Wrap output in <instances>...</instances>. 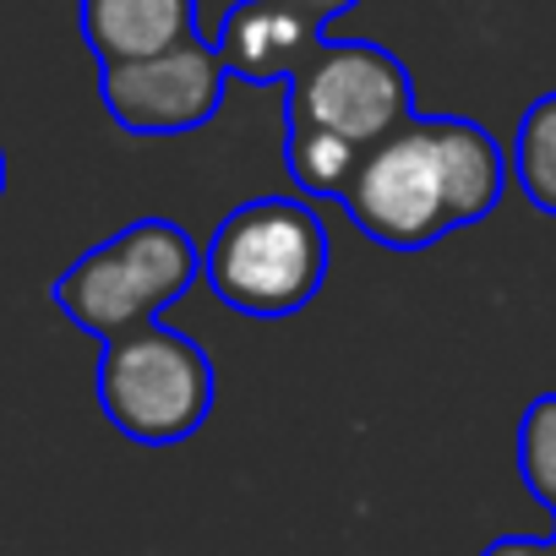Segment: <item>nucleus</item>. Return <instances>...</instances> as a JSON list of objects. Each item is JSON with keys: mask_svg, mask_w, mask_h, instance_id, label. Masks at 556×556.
<instances>
[{"mask_svg": "<svg viewBox=\"0 0 556 556\" xmlns=\"http://www.w3.org/2000/svg\"><path fill=\"white\" fill-rule=\"evenodd\" d=\"M507 169H513L523 202L540 207L545 218H556V93H540L523 110L518 137L507 148Z\"/></svg>", "mask_w": 556, "mask_h": 556, "instance_id": "9", "label": "nucleus"}, {"mask_svg": "<svg viewBox=\"0 0 556 556\" xmlns=\"http://www.w3.org/2000/svg\"><path fill=\"white\" fill-rule=\"evenodd\" d=\"M328 229L301 197H251L229 207L202 245L207 290L251 323L306 312L328 285Z\"/></svg>", "mask_w": 556, "mask_h": 556, "instance_id": "3", "label": "nucleus"}, {"mask_svg": "<svg viewBox=\"0 0 556 556\" xmlns=\"http://www.w3.org/2000/svg\"><path fill=\"white\" fill-rule=\"evenodd\" d=\"M513 169L502 142L464 115H409L344 191L350 224L388 251H426L496 213Z\"/></svg>", "mask_w": 556, "mask_h": 556, "instance_id": "1", "label": "nucleus"}, {"mask_svg": "<svg viewBox=\"0 0 556 556\" xmlns=\"http://www.w3.org/2000/svg\"><path fill=\"white\" fill-rule=\"evenodd\" d=\"M77 28L99 66H126L197 39V0H77Z\"/></svg>", "mask_w": 556, "mask_h": 556, "instance_id": "8", "label": "nucleus"}, {"mask_svg": "<svg viewBox=\"0 0 556 556\" xmlns=\"http://www.w3.org/2000/svg\"><path fill=\"white\" fill-rule=\"evenodd\" d=\"M0 197H7V153H0Z\"/></svg>", "mask_w": 556, "mask_h": 556, "instance_id": "13", "label": "nucleus"}, {"mask_svg": "<svg viewBox=\"0 0 556 556\" xmlns=\"http://www.w3.org/2000/svg\"><path fill=\"white\" fill-rule=\"evenodd\" d=\"M415 115V83L388 45H323L285 83V169L306 197L344 202L366 153Z\"/></svg>", "mask_w": 556, "mask_h": 556, "instance_id": "2", "label": "nucleus"}, {"mask_svg": "<svg viewBox=\"0 0 556 556\" xmlns=\"http://www.w3.org/2000/svg\"><path fill=\"white\" fill-rule=\"evenodd\" d=\"M518 475L529 496L556 518V393H540L518 420Z\"/></svg>", "mask_w": 556, "mask_h": 556, "instance_id": "10", "label": "nucleus"}, {"mask_svg": "<svg viewBox=\"0 0 556 556\" xmlns=\"http://www.w3.org/2000/svg\"><path fill=\"white\" fill-rule=\"evenodd\" d=\"M480 556H556V534H545V540H529V534H502V540H491Z\"/></svg>", "mask_w": 556, "mask_h": 556, "instance_id": "11", "label": "nucleus"}, {"mask_svg": "<svg viewBox=\"0 0 556 556\" xmlns=\"http://www.w3.org/2000/svg\"><path fill=\"white\" fill-rule=\"evenodd\" d=\"M295 7H301V12H312V17H317V23L328 28L333 17H344V12H355V7H361V0H295Z\"/></svg>", "mask_w": 556, "mask_h": 556, "instance_id": "12", "label": "nucleus"}, {"mask_svg": "<svg viewBox=\"0 0 556 556\" xmlns=\"http://www.w3.org/2000/svg\"><path fill=\"white\" fill-rule=\"evenodd\" d=\"M202 278V245L175 218H137L110 240L88 245L55 285L50 301L66 323L93 333L99 344L148 328Z\"/></svg>", "mask_w": 556, "mask_h": 556, "instance_id": "4", "label": "nucleus"}, {"mask_svg": "<svg viewBox=\"0 0 556 556\" xmlns=\"http://www.w3.org/2000/svg\"><path fill=\"white\" fill-rule=\"evenodd\" d=\"M229 66L202 34L126 66H99V99L131 137H186L224 110Z\"/></svg>", "mask_w": 556, "mask_h": 556, "instance_id": "6", "label": "nucleus"}, {"mask_svg": "<svg viewBox=\"0 0 556 556\" xmlns=\"http://www.w3.org/2000/svg\"><path fill=\"white\" fill-rule=\"evenodd\" d=\"M218 55L229 77L245 83H290L323 45V23L301 12L295 0H235L218 23Z\"/></svg>", "mask_w": 556, "mask_h": 556, "instance_id": "7", "label": "nucleus"}, {"mask_svg": "<svg viewBox=\"0 0 556 556\" xmlns=\"http://www.w3.org/2000/svg\"><path fill=\"white\" fill-rule=\"evenodd\" d=\"M218 371L207 350L164 323L131 328L99 355V409L104 420L142 447H175L202 431L213 415Z\"/></svg>", "mask_w": 556, "mask_h": 556, "instance_id": "5", "label": "nucleus"}]
</instances>
